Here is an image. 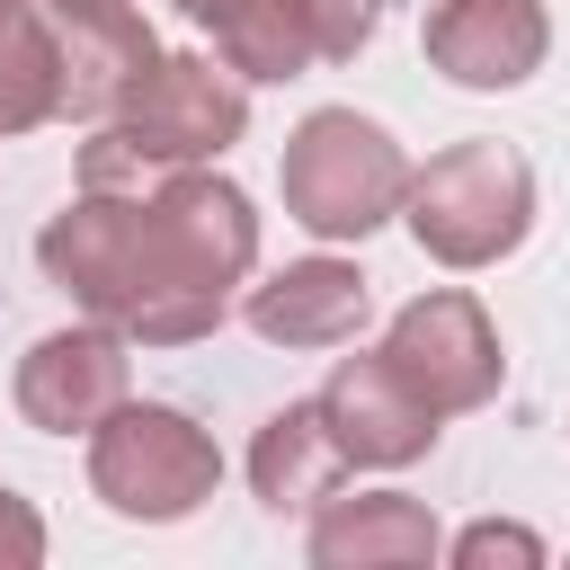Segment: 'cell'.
Instances as JSON below:
<instances>
[{
    "label": "cell",
    "mask_w": 570,
    "mask_h": 570,
    "mask_svg": "<svg viewBox=\"0 0 570 570\" xmlns=\"http://www.w3.org/2000/svg\"><path fill=\"white\" fill-rule=\"evenodd\" d=\"M36 258L107 330L142 347H187L232 312L240 276L258 267V214L232 178L169 169L151 187H80V205L45 223Z\"/></svg>",
    "instance_id": "6da1fadb"
},
{
    "label": "cell",
    "mask_w": 570,
    "mask_h": 570,
    "mask_svg": "<svg viewBox=\"0 0 570 570\" xmlns=\"http://www.w3.org/2000/svg\"><path fill=\"white\" fill-rule=\"evenodd\" d=\"M249 125V80L214 53H160L151 80L98 125V142H80V187H151L169 169L214 160L223 142H240Z\"/></svg>",
    "instance_id": "7a4b0ae2"
},
{
    "label": "cell",
    "mask_w": 570,
    "mask_h": 570,
    "mask_svg": "<svg viewBox=\"0 0 570 570\" xmlns=\"http://www.w3.org/2000/svg\"><path fill=\"white\" fill-rule=\"evenodd\" d=\"M276 178H285V214H294L312 240H365V232L392 223L401 196H410L401 142H392L374 116H356V107H312V116L294 125Z\"/></svg>",
    "instance_id": "3957f363"
},
{
    "label": "cell",
    "mask_w": 570,
    "mask_h": 570,
    "mask_svg": "<svg viewBox=\"0 0 570 570\" xmlns=\"http://www.w3.org/2000/svg\"><path fill=\"white\" fill-rule=\"evenodd\" d=\"M410 232L428 258L445 267H490L508 258L525 232H534V169L517 142L499 134H472L454 151H436L428 169H410V196H401Z\"/></svg>",
    "instance_id": "277c9868"
},
{
    "label": "cell",
    "mask_w": 570,
    "mask_h": 570,
    "mask_svg": "<svg viewBox=\"0 0 570 570\" xmlns=\"http://www.w3.org/2000/svg\"><path fill=\"white\" fill-rule=\"evenodd\" d=\"M223 481V454L214 436L187 419V410H160V401H116L98 428H89V490L116 508V517H142V525H169V517H196Z\"/></svg>",
    "instance_id": "5b68a950"
},
{
    "label": "cell",
    "mask_w": 570,
    "mask_h": 570,
    "mask_svg": "<svg viewBox=\"0 0 570 570\" xmlns=\"http://www.w3.org/2000/svg\"><path fill=\"white\" fill-rule=\"evenodd\" d=\"M383 356L410 374V392L436 410V419H463V410H481L490 392H499V374H508V356H499V330H490V312L472 303V294H419V303H401L392 312V338H383Z\"/></svg>",
    "instance_id": "8992f818"
},
{
    "label": "cell",
    "mask_w": 570,
    "mask_h": 570,
    "mask_svg": "<svg viewBox=\"0 0 570 570\" xmlns=\"http://www.w3.org/2000/svg\"><path fill=\"white\" fill-rule=\"evenodd\" d=\"M45 27H53V116L80 125H107L160 62L151 18L134 0H45Z\"/></svg>",
    "instance_id": "52a82bcc"
},
{
    "label": "cell",
    "mask_w": 570,
    "mask_h": 570,
    "mask_svg": "<svg viewBox=\"0 0 570 570\" xmlns=\"http://www.w3.org/2000/svg\"><path fill=\"white\" fill-rule=\"evenodd\" d=\"M383 0H240L223 27V62L240 80H303L321 62H356Z\"/></svg>",
    "instance_id": "ba28073f"
},
{
    "label": "cell",
    "mask_w": 570,
    "mask_h": 570,
    "mask_svg": "<svg viewBox=\"0 0 570 570\" xmlns=\"http://www.w3.org/2000/svg\"><path fill=\"white\" fill-rule=\"evenodd\" d=\"M312 401H321V419H330V436H338L347 463L392 472V463H419V454L436 445V410L410 392V374H401L383 347H374V356H338Z\"/></svg>",
    "instance_id": "9c48e42d"
},
{
    "label": "cell",
    "mask_w": 570,
    "mask_h": 570,
    "mask_svg": "<svg viewBox=\"0 0 570 570\" xmlns=\"http://www.w3.org/2000/svg\"><path fill=\"white\" fill-rule=\"evenodd\" d=\"M125 401V330H53L18 356V410L45 436H89Z\"/></svg>",
    "instance_id": "30bf717a"
},
{
    "label": "cell",
    "mask_w": 570,
    "mask_h": 570,
    "mask_svg": "<svg viewBox=\"0 0 570 570\" xmlns=\"http://www.w3.org/2000/svg\"><path fill=\"white\" fill-rule=\"evenodd\" d=\"M552 53L543 0H436L428 9V62L463 89H517Z\"/></svg>",
    "instance_id": "8fae6325"
},
{
    "label": "cell",
    "mask_w": 570,
    "mask_h": 570,
    "mask_svg": "<svg viewBox=\"0 0 570 570\" xmlns=\"http://www.w3.org/2000/svg\"><path fill=\"white\" fill-rule=\"evenodd\" d=\"M365 276L347 267V258H294V267H276L267 285H249L240 294V312H249V330L267 338V347H303V356H321V347H347L356 330H365Z\"/></svg>",
    "instance_id": "7c38bea8"
},
{
    "label": "cell",
    "mask_w": 570,
    "mask_h": 570,
    "mask_svg": "<svg viewBox=\"0 0 570 570\" xmlns=\"http://www.w3.org/2000/svg\"><path fill=\"white\" fill-rule=\"evenodd\" d=\"M312 561L321 570H419V561H436V517L410 490L330 499L312 525Z\"/></svg>",
    "instance_id": "4fadbf2b"
},
{
    "label": "cell",
    "mask_w": 570,
    "mask_h": 570,
    "mask_svg": "<svg viewBox=\"0 0 570 570\" xmlns=\"http://www.w3.org/2000/svg\"><path fill=\"white\" fill-rule=\"evenodd\" d=\"M338 472H347V454H338L321 401H285V410L258 428V445H249V490H258V508H276V517L321 508V499L338 490Z\"/></svg>",
    "instance_id": "5bb4252c"
},
{
    "label": "cell",
    "mask_w": 570,
    "mask_h": 570,
    "mask_svg": "<svg viewBox=\"0 0 570 570\" xmlns=\"http://www.w3.org/2000/svg\"><path fill=\"white\" fill-rule=\"evenodd\" d=\"M454 561H463V570H481V561H543V543H534L525 525H472V534L454 543Z\"/></svg>",
    "instance_id": "9a60e30c"
},
{
    "label": "cell",
    "mask_w": 570,
    "mask_h": 570,
    "mask_svg": "<svg viewBox=\"0 0 570 570\" xmlns=\"http://www.w3.org/2000/svg\"><path fill=\"white\" fill-rule=\"evenodd\" d=\"M0 561H45V525H36V508L9 499V490H0Z\"/></svg>",
    "instance_id": "2e32d148"
},
{
    "label": "cell",
    "mask_w": 570,
    "mask_h": 570,
    "mask_svg": "<svg viewBox=\"0 0 570 570\" xmlns=\"http://www.w3.org/2000/svg\"><path fill=\"white\" fill-rule=\"evenodd\" d=\"M169 9H187V18H196V27H214V36H223V27H232V9H240V0H169Z\"/></svg>",
    "instance_id": "e0dca14e"
}]
</instances>
